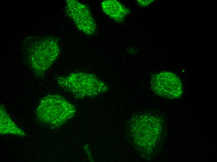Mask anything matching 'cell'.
Wrapping results in <instances>:
<instances>
[{"instance_id":"2","label":"cell","mask_w":217,"mask_h":162,"mask_svg":"<svg viewBox=\"0 0 217 162\" xmlns=\"http://www.w3.org/2000/svg\"><path fill=\"white\" fill-rule=\"evenodd\" d=\"M151 86L157 94L166 98L178 99L183 93V87L180 78L169 71L160 72L152 76Z\"/></svg>"},{"instance_id":"4","label":"cell","mask_w":217,"mask_h":162,"mask_svg":"<svg viewBox=\"0 0 217 162\" xmlns=\"http://www.w3.org/2000/svg\"><path fill=\"white\" fill-rule=\"evenodd\" d=\"M101 7L106 15L118 23L122 22L130 11L120 2L116 0L103 1L101 3Z\"/></svg>"},{"instance_id":"1","label":"cell","mask_w":217,"mask_h":162,"mask_svg":"<svg viewBox=\"0 0 217 162\" xmlns=\"http://www.w3.org/2000/svg\"><path fill=\"white\" fill-rule=\"evenodd\" d=\"M130 122L133 144L148 156L153 155L162 146L166 132L165 119L160 115L146 113Z\"/></svg>"},{"instance_id":"3","label":"cell","mask_w":217,"mask_h":162,"mask_svg":"<svg viewBox=\"0 0 217 162\" xmlns=\"http://www.w3.org/2000/svg\"><path fill=\"white\" fill-rule=\"evenodd\" d=\"M66 2L68 14L77 28L88 36L94 34L96 25L88 7L76 0H68Z\"/></svg>"},{"instance_id":"5","label":"cell","mask_w":217,"mask_h":162,"mask_svg":"<svg viewBox=\"0 0 217 162\" xmlns=\"http://www.w3.org/2000/svg\"><path fill=\"white\" fill-rule=\"evenodd\" d=\"M153 0H137L138 4L141 7H146L148 6L154 2Z\"/></svg>"}]
</instances>
